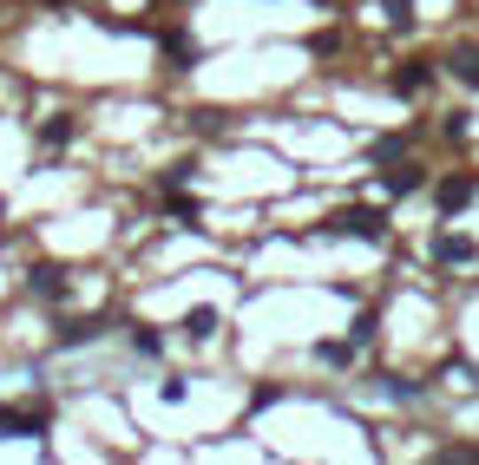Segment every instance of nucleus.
Here are the masks:
<instances>
[{
	"label": "nucleus",
	"instance_id": "nucleus-7",
	"mask_svg": "<svg viewBox=\"0 0 479 465\" xmlns=\"http://www.w3.org/2000/svg\"><path fill=\"white\" fill-rule=\"evenodd\" d=\"M447 66H453L459 79H467V86H479V46H453V59H447Z\"/></svg>",
	"mask_w": 479,
	"mask_h": 465
},
{
	"label": "nucleus",
	"instance_id": "nucleus-12",
	"mask_svg": "<svg viewBox=\"0 0 479 465\" xmlns=\"http://www.w3.org/2000/svg\"><path fill=\"white\" fill-rule=\"evenodd\" d=\"M185 328H191V335H197V341H204V335H210V328H217V314H210V308H197V314H191V322H185Z\"/></svg>",
	"mask_w": 479,
	"mask_h": 465
},
{
	"label": "nucleus",
	"instance_id": "nucleus-11",
	"mask_svg": "<svg viewBox=\"0 0 479 465\" xmlns=\"http://www.w3.org/2000/svg\"><path fill=\"white\" fill-rule=\"evenodd\" d=\"M73 138V119H53V125H40V144H66Z\"/></svg>",
	"mask_w": 479,
	"mask_h": 465
},
{
	"label": "nucleus",
	"instance_id": "nucleus-5",
	"mask_svg": "<svg viewBox=\"0 0 479 465\" xmlns=\"http://www.w3.org/2000/svg\"><path fill=\"white\" fill-rule=\"evenodd\" d=\"M427 184V171H420V164H401V171H388V197H414Z\"/></svg>",
	"mask_w": 479,
	"mask_h": 465
},
{
	"label": "nucleus",
	"instance_id": "nucleus-9",
	"mask_svg": "<svg viewBox=\"0 0 479 465\" xmlns=\"http://www.w3.org/2000/svg\"><path fill=\"white\" fill-rule=\"evenodd\" d=\"M374 328H381V314H374V308H368V314H361V322L349 328V341H355V347H368V341H374Z\"/></svg>",
	"mask_w": 479,
	"mask_h": 465
},
{
	"label": "nucleus",
	"instance_id": "nucleus-13",
	"mask_svg": "<svg viewBox=\"0 0 479 465\" xmlns=\"http://www.w3.org/2000/svg\"><path fill=\"white\" fill-rule=\"evenodd\" d=\"M388 20H394V27H407V20H414V7H407V0H388Z\"/></svg>",
	"mask_w": 479,
	"mask_h": 465
},
{
	"label": "nucleus",
	"instance_id": "nucleus-8",
	"mask_svg": "<svg viewBox=\"0 0 479 465\" xmlns=\"http://www.w3.org/2000/svg\"><path fill=\"white\" fill-rule=\"evenodd\" d=\"M33 295H46V302H59V295H66V275H59V269H33Z\"/></svg>",
	"mask_w": 479,
	"mask_h": 465
},
{
	"label": "nucleus",
	"instance_id": "nucleus-1",
	"mask_svg": "<svg viewBox=\"0 0 479 465\" xmlns=\"http://www.w3.org/2000/svg\"><path fill=\"white\" fill-rule=\"evenodd\" d=\"M328 229H335V236H361V243H381L388 236V217H381V210H335V223H328Z\"/></svg>",
	"mask_w": 479,
	"mask_h": 465
},
{
	"label": "nucleus",
	"instance_id": "nucleus-3",
	"mask_svg": "<svg viewBox=\"0 0 479 465\" xmlns=\"http://www.w3.org/2000/svg\"><path fill=\"white\" fill-rule=\"evenodd\" d=\"M427 79H434V66H427V59H401V66H394V92H401V98H420Z\"/></svg>",
	"mask_w": 479,
	"mask_h": 465
},
{
	"label": "nucleus",
	"instance_id": "nucleus-2",
	"mask_svg": "<svg viewBox=\"0 0 479 465\" xmlns=\"http://www.w3.org/2000/svg\"><path fill=\"white\" fill-rule=\"evenodd\" d=\"M434 197H440V210L453 217V210H467L473 197H479V177H473V171H453V177H440V190H434Z\"/></svg>",
	"mask_w": 479,
	"mask_h": 465
},
{
	"label": "nucleus",
	"instance_id": "nucleus-6",
	"mask_svg": "<svg viewBox=\"0 0 479 465\" xmlns=\"http://www.w3.org/2000/svg\"><path fill=\"white\" fill-rule=\"evenodd\" d=\"M434 256L459 269V262H473V243H467V236H440V243H434Z\"/></svg>",
	"mask_w": 479,
	"mask_h": 465
},
{
	"label": "nucleus",
	"instance_id": "nucleus-4",
	"mask_svg": "<svg viewBox=\"0 0 479 465\" xmlns=\"http://www.w3.org/2000/svg\"><path fill=\"white\" fill-rule=\"evenodd\" d=\"M0 433H46L40 407H0Z\"/></svg>",
	"mask_w": 479,
	"mask_h": 465
},
{
	"label": "nucleus",
	"instance_id": "nucleus-10",
	"mask_svg": "<svg viewBox=\"0 0 479 465\" xmlns=\"http://www.w3.org/2000/svg\"><path fill=\"white\" fill-rule=\"evenodd\" d=\"M92 335H106V328H98V322H73V328H66V347H86Z\"/></svg>",
	"mask_w": 479,
	"mask_h": 465
}]
</instances>
